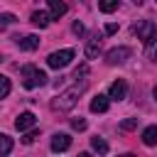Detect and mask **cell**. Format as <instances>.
I'll use <instances>...</instances> for the list:
<instances>
[{
    "label": "cell",
    "mask_w": 157,
    "mask_h": 157,
    "mask_svg": "<svg viewBox=\"0 0 157 157\" xmlns=\"http://www.w3.org/2000/svg\"><path fill=\"white\" fill-rule=\"evenodd\" d=\"M86 91V81H81V83H76V86H71L69 91H64L54 103H52V108L54 110H71L74 105H76V101H78V96Z\"/></svg>",
    "instance_id": "cell-1"
},
{
    "label": "cell",
    "mask_w": 157,
    "mask_h": 157,
    "mask_svg": "<svg viewBox=\"0 0 157 157\" xmlns=\"http://www.w3.org/2000/svg\"><path fill=\"white\" fill-rule=\"evenodd\" d=\"M22 86L25 88H39V86H44L47 83V74L42 71V69H37L34 64H27V66H22Z\"/></svg>",
    "instance_id": "cell-2"
},
{
    "label": "cell",
    "mask_w": 157,
    "mask_h": 157,
    "mask_svg": "<svg viewBox=\"0 0 157 157\" xmlns=\"http://www.w3.org/2000/svg\"><path fill=\"white\" fill-rule=\"evenodd\" d=\"M132 32L137 34V39H142L145 47H150V44L157 39V25H155L152 20H140V22H135V25H132Z\"/></svg>",
    "instance_id": "cell-3"
},
{
    "label": "cell",
    "mask_w": 157,
    "mask_h": 157,
    "mask_svg": "<svg viewBox=\"0 0 157 157\" xmlns=\"http://www.w3.org/2000/svg\"><path fill=\"white\" fill-rule=\"evenodd\" d=\"M71 59H74V49H59L47 56V64H49V69H64L71 64Z\"/></svg>",
    "instance_id": "cell-4"
},
{
    "label": "cell",
    "mask_w": 157,
    "mask_h": 157,
    "mask_svg": "<svg viewBox=\"0 0 157 157\" xmlns=\"http://www.w3.org/2000/svg\"><path fill=\"white\" fill-rule=\"evenodd\" d=\"M130 47H113L108 54H105V61L110 64V66H115V64H125L128 59H130Z\"/></svg>",
    "instance_id": "cell-5"
},
{
    "label": "cell",
    "mask_w": 157,
    "mask_h": 157,
    "mask_svg": "<svg viewBox=\"0 0 157 157\" xmlns=\"http://www.w3.org/2000/svg\"><path fill=\"white\" fill-rule=\"evenodd\" d=\"M34 125H37V115H34L32 110L20 113V115H17V120H15V128H17L20 132H25V130H29V128H34Z\"/></svg>",
    "instance_id": "cell-6"
},
{
    "label": "cell",
    "mask_w": 157,
    "mask_h": 157,
    "mask_svg": "<svg viewBox=\"0 0 157 157\" xmlns=\"http://www.w3.org/2000/svg\"><path fill=\"white\" fill-rule=\"evenodd\" d=\"M125 96H128V83H125L123 78L113 81L110 88H108V98H110V101H123Z\"/></svg>",
    "instance_id": "cell-7"
},
{
    "label": "cell",
    "mask_w": 157,
    "mask_h": 157,
    "mask_svg": "<svg viewBox=\"0 0 157 157\" xmlns=\"http://www.w3.org/2000/svg\"><path fill=\"white\" fill-rule=\"evenodd\" d=\"M69 147H71V135L56 132V135L52 137V152H64V150H69Z\"/></svg>",
    "instance_id": "cell-8"
},
{
    "label": "cell",
    "mask_w": 157,
    "mask_h": 157,
    "mask_svg": "<svg viewBox=\"0 0 157 157\" xmlns=\"http://www.w3.org/2000/svg\"><path fill=\"white\" fill-rule=\"evenodd\" d=\"M15 42H17V47H20V49H25V52H34V49L39 47V37H37V34L15 37Z\"/></svg>",
    "instance_id": "cell-9"
},
{
    "label": "cell",
    "mask_w": 157,
    "mask_h": 157,
    "mask_svg": "<svg viewBox=\"0 0 157 157\" xmlns=\"http://www.w3.org/2000/svg\"><path fill=\"white\" fill-rule=\"evenodd\" d=\"M108 105H110V98L103 96V93H98V96L91 98V110H93V113H105Z\"/></svg>",
    "instance_id": "cell-10"
},
{
    "label": "cell",
    "mask_w": 157,
    "mask_h": 157,
    "mask_svg": "<svg viewBox=\"0 0 157 157\" xmlns=\"http://www.w3.org/2000/svg\"><path fill=\"white\" fill-rule=\"evenodd\" d=\"M29 22H32L34 27H47V25L52 22V15H49V12H44V10H34V12H32V17H29Z\"/></svg>",
    "instance_id": "cell-11"
},
{
    "label": "cell",
    "mask_w": 157,
    "mask_h": 157,
    "mask_svg": "<svg viewBox=\"0 0 157 157\" xmlns=\"http://www.w3.org/2000/svg\"><path fill=\"white\" fill-rule=\"evenodd\" d=\"M47 5H49V15L52 17H64L66 10H69L64 0H47Z\"/></svg>",
    "instance_id": "cell-12"
},
{
    "label": "cell",
    "mask_w": 157,
    "mask_h": 157,
    "mask_svg": "<svg viewBox=\"0 0 157 157\" xmlns=\"http://www.w3.org/2000/svg\"><path fill=\"white\" fill-rule=\"evenodd\" d=\"M142 142L147 147H155L157 145V125H150V128L142 130Z\"/></svg>",
    "instance_id": "cell-13"
},
{
    "label": "cell",
    "mask_w": 157,
    "mask_h": 157,
    "mask_svg": "<svg viewBox=\"0 0 157 157\" xmlns=\"http://www.w3.org/2000/svg\"><path fill=\"white\" fill-rule=\"evenodd\" d=\"M98 52H101V37L96 34V37H91V42L86 44V56H88V59H96Z\"/></svg>",
    "instance_id": "cell-14"
},
{
    "label": "cell",
    "mask_w": 157,
    "mask_h": 157,
    "mask_svg": "<svg viewBox=\"0 0 157 157\" xmlns=\"http://www.w3.org/2000/svg\"><path fill=\"white\" fill-rule=\"evenodd\" d=\"M118 5H120V0H98V10H101V12H105V15L115 12V10H118Z\"/></svg>",
    "instance_id": "cell-15"
},
{
    "label": "cell",
    "mask_w": 157,
    "mask_h": 157,
    "mask_svg": "<svg viewBox=\"0 0 157 157\" xmlns=\"http://www.w3.org/2000/svg\"><path fill=\"white\" fill-rule=\"evenodd\" d=\"M10 152H12V137L5 135V132H0V157L10 155Z\"/></svg>",
    "instance_id": "cell-16"
},
{
    "label": "cell",
    "mask_w": 157,
    "mask_h": 157,
    "mask_svg": "<svg viewBox=\"0 0 157 157\" xmlns=\"http://www.w3.org/2000/svg\"><path fill=\"white\" fill-rule=\"evenodd\" d=\"M91 147L96 150V152H101V155H105L110 147H108V142L103 140V137H91Z\"/></svg>",
    "instance_id": "cell-17"
},
{
    "label": "cell",
    "mask_w": 157,
    "mask_h": 157,
    "mask_svg": "<svg viewBox=\"0 0 157 157\" xmlns=\"http://www.w3.org/2000/svg\"><path fill=\"white\" fill-rule=\"evenodd\" d=\"M10 91H12V83H10V78L0 74V98H7V96H10Z\"/></svg>",
    "instance_id": "cell-18"
},
{
    "label": "cell",
    "mask_w": 157,
    "mask_h": 157,
    "mask_svg": "<svg viewBox=\"0 0 157 157\" xmlns=\"http://www.w3.org/2000/svg\"><path fill=\"white\" fill-rule=\"evenodd\" d=\"M15 22H17V17H15L12 12H2V15H0V29H5L7 25H15Z\"/></svg>",
    "instance_id": "cell-19"
},
{
    "label": "cell",
    "mask_w": 157,
    "mask_h": 157,
    "mask_svg": "<svg viewBox=\"0 0 157 157\" xmlns=\"http://www.w3.org/2000/svg\"><path fill=\"white\" fill-rule=\"evenodd\" d=\"M137 123H140L137 118H128V120H123V123H120V130H125V132H128V130H135V128H137Z\"/></svg>",
    "instance_id": "cell-20"
},
{
    "label": "cell",
    "mask_w": 157,
    "mask_h": 157,
    "mask_svg": "<svg viewBox=\"0 0 157 157\" xmlns=\"http://www.w3.org/2000/svg\"><path fill=\"white\" fill-rule=\"evenodd\" d=\"M37 135H39V132H37V130H32V128H29V132H27V130H25V137H22V142H25V145H32V142H34V140H37Z\"/></svg>",
    "instance_id": "cell-21"
},
{
    "label": "cell",
    "mask_w": 157,
    "mask_h": 157,
    "mask_svg": "<svg viewBox=\"0 0 157 157\" xmlns=\"http://www.w3.org/2000/svg\"><path fill=\"white\" fill-rule=\"evenodd\" d=\"M71 128H74V130H86V120H83V118H74V120H71Z\"/></svg>",
    "instance_id": "cell-22"
},
{
    "label": "cell",
    "mask_w": 157,
    "mask_h": 157,
    "mask_svg": "<svg viewBox=\"0 0 157 157\" xmlns=\"http://www.w3.org/2000/svg\"><path fill=\"white\" fill-rule=\"evenodd\" d=\"M86 74H88V66L83 64V66H78V69L74 71V78H81V76H86Z\"/></svg>",
    "instance_id": "cell-23"
},
{
    "label": "cell",
    "mask_w": 157,
    "mask_h": 157,
    "mask_svg": "<svg viewBox=\"0 0 157 157\" xmlns=\"http://www.w3.org/2000/svg\"><path fill=\"white\" fill-rule=\"evenodd\" d=\"M115 32H118V25L115 22H108L105 25V34H115Z\"/></svg>",
    "instance_id": "cell-24"
},
{
    "label": "cell",
    "mask_w": 157,
    "mask_h": 157,
    "mask_svg": "<svg viewBox=\"0 0 157 157\" xmlns=\"http://www.w3.org/2000/svg\"><path fill=\"white\" fill-rule=\"evenodd\" d=\"M71 29H74V34H83V25H81V22H74Z\"/></svg>",
    "instance_id": "cell-25"
},
{
    "label": "cell",
    "mask_w": 157,
    "mask_h": 157,
    "mask_svg": "<svg viewBox=\"0 0 157 157\" xmlns=\"http://www.w3.org/2000/svg\"><path fill=\"white\" fill-rule=\"evenodd\" d=\"M132 2H135V5H142V2H145V0H132Z\"/></svg>",
    "instance_id": "cell-26"
},
{
    "label": "cell",
    "mask_w": 157,
    "mask_h": 157,
    "mask_svg": "<svg viewBox=\"0 0 157 157\" xmlns=\"http://www.w3.org/2000/svg\"><path fill=\"white\" fill-rule=\"evenodd\" d=\"M155 101H157V86H155Z\"/></svg>",
    "instance_id": "cell-27"
},
{
    "label": "cell",
    "mask_w": 157,
    "mask_h": 157,
    "mask_svg": "<svg viewBox=\"0 0 157 157\" xmlns=\"http://www.w3.org/2000/svg\"><path fill=\"white\" fill-rule=\"evenodd\" d=\"M155 59H157V52H155Z\"/></svg>",
    "instance_id": "cell-28"
}]
</instances>
